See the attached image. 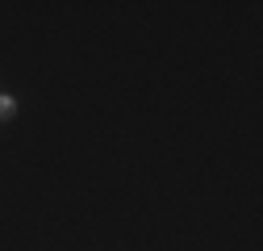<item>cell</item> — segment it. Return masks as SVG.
Segmentation results:
<instances>
[{"instance_id": "obj_1", "label": "cell", "mask_w": 263, "mask_h": 251, "mask_svg": "<svg viewBox=\"0 0 263 251\" xmlns=\"http://www.w3.org/2000/svg\"><path fill=\"white\" fill-rule=\"evenodd\" d=\"M13 113H17V101L13 97H0V121H9Z\"/></svg>"}]
</instances>
